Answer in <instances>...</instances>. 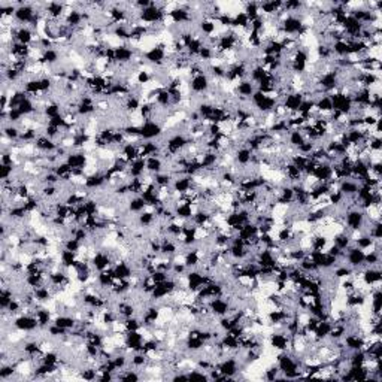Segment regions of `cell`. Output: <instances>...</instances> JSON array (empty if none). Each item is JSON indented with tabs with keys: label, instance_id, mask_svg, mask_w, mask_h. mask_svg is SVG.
Returning a JSON list of instances; mask_svg holds the SVG:
<instances>
[{
	"label": "cell",
	"instance_id": "1",
	"mask_svg": "<svg viewBox=\"0 0 382 382\" xmlns=\"http://www.w3.org/2000/svg\"><path fill=\"white\" fill-rule=\"evenodd\" d=\"M12 325L24 333H32L35 330L39 328V324H38V319L35 315H30V314H20L14 318L12 321Z\"/></svg>",
	"mask_w": 382,
	"mask_h": 382
},
{
	"label": "cell",
	"instance_id": "2",
	"mask_svg": "<svg viewBox=\"0 0 382 382\" xmlns=\"http://www.w3.org/2000/svg\"><path fill=\"white\" fill-rule=\"evenodd\" d=\"M188 85H190L191 94L203 96V94H206V93L211 90V79H209V76H208L206 73H202V75H197V76L190 78Z\"/></svg>",
	"mask_w": 382,
	"mask_h": 382
},
{
	"label": "cell",
	"instance_id": "3",
	"mask_svg": "<svg viewBox=\"0 0 382 382\" xmlns=\"http://www.w3.org/2000/svg\"><path fill=\"white\" fill-rule=\"evenodd\" d=\"M164 133L163 126L155 121H145L140 126V139L142 140H155Z\"/></svg>",
	"mask_w": 382,
	"mask_h": 382
},
{
	"label": "cell",
	"instance_id": "4",
	"mask_svg": "<svg viewBox=\"0 0 382 382\" xmlns=\"http://www.w3.org/2000/svg\"><path fill=\"white\" fill-rule=\"evenodd\" d=\"M290 340L291 337L287 334V331H272L267 337L269 346L282 352V351H288L290 348Z\"/></svg>",
	"mask_w": 382,
	"mask_h": 382
},
{
	"label": "cell",
	"instance_id": "5",
	"mask_svg": "<svg viewBox=\"0 0 382 382\" xmlns=\"http://www.w3.org/2000/svg\"><path fill=\"white\" fill-rule=\"evenodd\" d=\"M366 223V215L361 209H351L345 214V227L346 230H357L363 229Z\"/></svg>",
	"mask_w": 382,
	"mask_h": 382
},
{
	"label": "cell",
	"instance_id": "6",
	"mask_svg": "<svg viewBox=\"0 0 382 382\" xmlns=\"http://www.w3.org/2000/svg\"><path fill=\"white\" fill-rule=\"evenodd\" d=\"M35 15H36V9L33 8V5L24 2L23 5H20V6L17 8L15 20H17V23L21 24V26H29V24L33 21Z\"/></svg>",
	"mask_w": 382,
	"mask_h": 382
},
{
	"label": "cell",
	"instance_id": "7",
	"mask_svg": "<svg viewBox=\"0 0 382 382\" xmlns=\"http://www.w3.org/2000/svg\"><path fill=\"white\" fill-rule=\"evenodd\" d=\"M208 305H209V308H211V312H212L215 317H218V318L226 317V315H229V312H230V302H229L226 297H223V296L212 299Z\"/></svg>",
	"mask_w": 382,
	"mask_h": 382
},
{
	"label": "cell",
	"instance_id": "8",
	"mask_svg": "<svg viewBox=\"0 0 382 382\" xmlns=\"http://www.w3.org/2000/svg\"><path fill=\"white\" fill-rule=\"evenodd\" d=\"M194 187V182H193V178H191L190 175H182V176H178L175 178L173 184H172V190L176 191V193L179 194H187L188 191Z\"/></svg>",
	"mask_w": 382,
	"mask_h": 382
},
{
	"label": "cell",
	"instance_id": "9",
	"mask_svg": "<svg viewBox=\"0 0 382 382\" xmlns=\"http://www.w3.org/2000/svg\"><path fill=\"white\" fill-rule=\"evenodd\" d=\"M36 33L38 32H35L29 26H20L15 29V41L20 44H24V45H33Z\"/></svg>",
	"mask_w": 382,
	"mask_h": 382
},
{
	"label": "cell",
	"instance_id": "10",
	"mask_svg": "<svg viewBox=\"0 0 382 382\" xmlns=\"http://www.w3.org/2000/svg\"><path fill=\"white\" fill-rule=\"evenodd\" d=\"M360 182L355 179V178H348V179H343L339 182V191L345 196V197H349V196H355L358 193V188H360Z\"/></svg>",
	"mask_w": 382,
	"mask_h": 382
},
{
	"label": "cell",
	"instance_id": "11",
	"mask_svg": "<svg viewBox=\"0 0 382 382\" xmlns=\"http://www.w3.org/2000/svg\"><path fill=\"white\" fill-rule=\"evenodd\" d=\"M305 99H303V96H302V93H290V94H287L284 99H282V105H284V108L288 111V112H299V108H300V105H302V102H303Z\"/></svg>",
	"mask_w": 382,
	"mask_h": 382
},
{
	"label": "cell",
	"instance_id": "12",
	"mask_svg": "<svg viewBox=\"0 0 382 382\" xmlns=\"http://www.w3.org/2000/svg\"><path fill=\"white\" fill-rule=\"evenodd\" d=\"M143 342H145V339L142 337L139 330L137 331H126V345L130 349H133L134 352L143 349Z\"/></svg>",
	"mask_w": 382,
	"mask_h": 382
},
{
	"label": "cell",
	"instance_id": "13",
	"mask_svg": "<svg viewBox=\"0 0 382 382\" xmlns=\"http://www.w3.org/2000/svg\"><path fill=\"white\" fill-rule=\"evenodd\" d=\"M35 145H36V148H38L41 152H44V154H51V152H54V151L59 148L57 142L53 140V139H50V137H47L45 134H41V136L35 140Z\"/></svg>",
	"mask_w": 382,
	"mask_h": 382
},
{
	"label": "cell",
	"instance_id": "14",
	"mask_svg": "<svg viewBox=\"0 0 382 382\" xmlns=\"http://www.w3.org/2000/svg\"><path fill=\"white\" fill-rule=\"evenodd\" d=\"M363 282L367 285H373L382 279V270L379 267H364L363 269Z\"/></svg>",
	"mask_w": 382,
	"mask_h": 382
},
{
	"label": "cell",
	"instance_id": "15",
	"mask_svg": "<svg viewBox=\"0 0 382 382\" xmlns=\"http://www.w3.org/2000/svg\"><path fill=\"white\" fill-rule=\"evenodd\" d=\"M145 167H146V172H149L152 175H157V173L164 170V161L158 155L148 157V158H145Z\"/></svg>",
	"mask_w": 382,
	"mask_h": 382
},
{
	"label": "cell",
	"instance_id": "16",
	"mask_svg": "<svg viewBox=\"0 0 382 382\" xmlns=\"http://www.w3.org/2000/svg\"><path fill=\"white\" fill-rule=\"evenodd\" d=\"M53 324H56L62 328H66V330H72L76 325V319L70 314H59L54 317Z\"/></svg>",
	"mask_w": 382,
	"mask_h": 382
},
{
	"label": "cell",
	"instance_id": "17",
	"mask_svg": "<svg viewBox=\"0 0 382 382\" xmlns=\"http://www.w3.org/2000/svg\"><path fill=\"white\" fill-rule=\"evenodd\" d=\"M251 157H253V151L247 146H241L235 151V163L238 166L251 164Z\"/></svg>",
	"mask_w": 382,
	"mask_h": 382
},
{
	"label": "cell",
	"instance_id": "18",
	"mask_svg": "<svg viewBox=\"0 0 382 382\" xmlns=\"http://www.w3.org/2000/svg\"><path fill=\"white\" fill-rule=\"evenodd\" d=\"M255 93V85L253 81L250 79H244L241 81L238 85H236V94L241 96V97H247V99H251V96Z\"/></svg>",
	"mask_w": 382,
	"mask_h": 382
},
{
	"label": "cell",
	"instance_id": "19",
	"mask_svg": "<svg viewBox=\"0 0 382 382\" xmlns=\"http://www.w3.org/2000/svg\"><path fill=\"white\" fill-rule=\"evenodd\" d=\"M331 327H333V322L330 319H319L317 328H315V336L317 339L319 340H324L328 337L330 331H331Z\"/></svg>",
	"mask_w": 382,
	"mask_h": 382
},
{
	"label": "cell",
	"instance_id": "20",
	"mask_svg": "<svg viewBox=\"0 0 382 382\" xmlns=\"http://www.w3.org/2000/svg\"><path fill=\"white\" fill-rule=\"evenodd\" d=\"M145 208H146V203L140 196H131L128 199L127 209H128L130 214H140Z\"/></svg>",
	"mask_w": 382,
	"mask_h": 382
},
{
	"label": "cell",
	"instance_id": "21",
	"mask_svg": "<svg viewBox=\"0 0 382 382\" xmlns=\"http://www.w3.org/2000/svg\"><path fill=\"white\" fill-rule=\"evenodd\" d=\"M193 215H194L193 205H176L175 206V217H178V218L190 221L193 218Z\"/></svg>",
	"mask_w": 382,
	"mask_h": 382
},
{
	"label": "cell",
	"instance_id": "22",
	"mask_svg": "<svg viewBox=\"0 0 382 382\" xmlns=\"http://www.w3.org/2000/svg\"><path fill=\"white\" fill-rule=\"evenodd\" d=\"M306 142L305 136L302 134L300 130H293V131H288V136H287V143L293 148H299L300 145H303Z\"/></svg>",
	"mask_w": 382,
	"mask_h": 382
},
{
	"label": "cell",
	"instance_id": "23",
	"mask_svg": "<svg viewBox=\"0 0 382 382\" xmlns=\"http://www.w3.org/2000/svg\"><path fill=\"white\" fill-rule=\"evenodd\" d=\"M244 14L250 18V21L260 17V6L258 2H245L244 3Z\"/></svg>",
	"mask_w": 382,
	"mask_h": 382
},
{
	"label": "cell",
	"instance_id": "24",
	"mask_svg": "<svg viewBox=\"0 0 382 382\" xmlns=\"http://www.w3.org/2000/svg\"><path fill=\"white\" fill-rule=\"evenodd\" d=\"M15 173V166L12 164H0V181H6Z\"/></svg>",
	"mask_w": 382,
	"mask_h": 382
},
{
	"label": "cell",
	"instance_id": "25",
	"mask_svg": "<svg viewBox=\"0 0 382 382\" xmlns=\"http://www.w3.org/2000/svg\"><path fill=\"white\" fill-rule=\"evenodd\" d=\"M81 245H82V244H81L78 239H75V238H69V239L64 242L63 248H64V250H67V251L78 253V251H79V248H81Z\"/></svg>",
	"mask_w": 382,
	"mask_h": 382
}]
</instances>
